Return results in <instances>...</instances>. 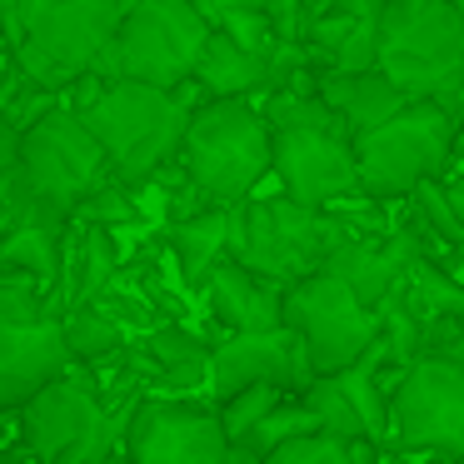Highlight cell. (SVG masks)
Instances as JSON below:
<instances>
[{
    "mask_svg": "<svg viewBox=\"0 0 464 464\" xmlns=\"http://www.w3.org/2000/svg\"><path fill=\"white\" fill-rule=\"evenodd\" d=\"M459 285H464V270H459Z\"/></svg>",
    "mask_w": 464,
    "mask_h": 464,
    "instance_id": "obj_37",
    "label": "cell"
},
{
    "mask_svg": "<svg viewBox=\"0 0 464 464\" xmlns=\"http://www.w3.org/2000/svg\"><path fill=\"white\" fill-rule=\"evenodd\" d=\"M280 324H290L300 334L304 360H310L314 374L344 370L380 340V314L364 310L350 295V285L334 280L330 270H310L304 280L285 285Z\"/></svg>",
    "mask_w": 464,
    "mask_h": 464,
    "instance_id": "obj_10",
    "label": "cell"
},
{
    "mask_svg": "<svg viewBox=\"0 0 464 464\" xmlns=\"http://www.w3.org/2000/svg\"><path fill=\"white\" fill-rule=\"evenodd\" d=\"M454 5V15H459V31H464V0H450Z\"/></svg>",
    "mask_w": 464,
    "mask_h": 464,
    "instance_id": "obj_34",
    "label": "cell"
},
{
    "mask_svg": "<svg viewBox=\"0 0 464 464\" xmlns=\"http://www.w3.org/2000/svg\"><path fill=\"white\" fill-rule=\"evenodd\" d=\"M310 360H304V344L290 324H275V330H255V334H230L225 344L210 350V370L205 384L215 390V400L245 390V384H275V390H304L310 384Z\"/></svg>",
    "mask_w": 464,
    "mask_h": 464,
    "instance_id": "obj_12",
    "label": "cell"
},
{
    "mask_svg": "<svg viewBox=\"0 0 464 464\" xmlns=\"http://www.w3.org/2000/svg\"><path fill=\"white\" fill-rule=\"evenodd\" d=\"M15 155H21V125H15L11 105L0 101V175L15 170Z\"/></svg>",
    "mask_w": 464,
    "mask_h": 464,
    "instance_id": "obj_31",
    "label": "cell"
},
{
    "mask_svg": "<svg viewBox=\"0 0 464 464\" xmlns=\"http://www.w3.org/2000/svg\"><path fill=\"white\" fill-rule=\"evenodd\" d=\"M380 444L370 440H340V434H300V440H285L265 454V464H374Z\"/></svg>",
    "mask_w": 464,
    "mask_h": 464,
    "instance_id": "obj_22",
    "label": "cell"
},
{
    "mask_svg": "<svg viewBox=\"0 0 464 464\" xmlns=\"http://www.w3.org/2000/svg\"><path fill=\"white\" fill-rule=\"evenodd\" d=\"M225 240H230V210H215V205H205V210L190 215V220H175L170 250H175V260H180V275H185V280L200 285L205 270H210L215 260H225Z\"/></svg>",
    "mask_w": 464,
    "mask_h": 464,
    "instance_id": "obj_20",
    "label": "cell"
},
{
    "mask_svg": "<svg viewBox=\"0 0 464 464\" xmlns=\"http://www.w3.org/2000/svg\"><path fill=\"white\" fill-rule=\"evenodd\" d=\"M81 215L95 220V225H121V220H135V200L121 190V185H95V190L81 200Z\"/></svg>",
    "mask_w": 464,
    "mask_h": 464,
    "instance_id": "obj_29",
    "label": "cell"
},
{
    "mask_svg": "<svg viewBox=\"0 0 464 464\" xmlns=\"http://www.w3.org/2000/svg\"><path fill=\"white\" fill-rule=\"evenodd\" d=\"M360 195L374 205H400L414 185L440 180L454 165V115L440 101H404L390 121L350 135Z\"/></svg>",
    "mask_w": 464,
    "mask_h": 464,
    "instance_id": "obj_6",
    "label": "cell"
},
{
    "mask_svg": "<svg viewBox=\"0 0 464 464\" xmlns=\"http://www.w3.org/2000/svg\"><path fill=\"white\" fill-rule=\"evenodd\" d=\"M374 71L410 101H440L464 125V31L450 0H380Z\"/></svg>",
    "mask_w": 464,
    "mask_h": 464,
    "instance_id": "obj_2",
    "label": "cell"
},
{
    "mask_svg": "<svg viewBox=\"0 0 464 464\" xmlns=\"http://www.w3.org/2000/svg\"><path fill=\"white\" fill-rule=\"evenodd\" d=\"M360 220H344L340 210H314V205H300L290 195H245L240 205H230V240H225V255L240 260L245 270L265 275L285 290V285L304 280L310 270H320L324 255L354 235Z\"/></svg>",
    "mask_w": 464,
    "mask_h": 464,
    "instance_id": "obj_4",
    "label": "cell"
},
{
    "mask_svg": "<svg viewBox=\"0 0 464 464\" xmlns=\"http://www.w3.org/2000/svg\"><path fill=\"white\" fill-rule=\"evenodd\" d=\"M111 270H115V245H111V235H105V225H95V230L85 235V245H81V275H75L81 285H75L71 300L85 304L105 280H111Z\"/></svg>",
    "mask_w": 464,
    "mask_h": 464,
    "instance_id": "obj_28",
    "label": "cell"
},
{
    "mask_svg": "<svg viewBox=\"0 0 464 464\" xmlns=\"http://www.w3.org/2000/svg\"><path fill=\"white\" fill-rule=\"evenodd\" d=\"M115 5H121V21L95 61V75L180 91L210 25L195 15L190 0H115Z\"/></svg>",
    "mask_w": 464,
    "mask_h": 464,
    "instance_id": "obj_7",
    "label": "cell"
},
{
    "mask_svg": "<svg viewBox=\"0 0 464 464\" xmlns=\"http://www.w3.org/2000/svg\"><path fill=\"white\" fill-rule=\"evenodd\" d=\"M61 340H65V354L81 364H101L125 350L121 320H111L105 310H91V304H75V314L61 324Z\"/></svg>",
    "mask_w": 464,
    "mask_h": 464,
    "instance_id": "obj_23",
    "label": "cell"
},
{
    "mask_svg": "<svg viewBox=\"0 0 464 464\" xmlns=\"http://www.w3.org/2000/svg\"><path fill=\"white\" fill-rule=\"evenodd\" d=\"M220 464H265V454L245 450V444H230V450H225V459H220Z\"/></svg>",
    "mask_w": 464,
    "mask_h": 464,
    "instance_id": "obj_33",
    "label": "cell"
},
{
    "mask_svg": "<svg viewBox=\"0 0 464 464\" xmlns=\"http://www.w3.org/2000/svg\"><path fill=\"white\" fill-rule=\"evenodd\" d=\"M101 464H121V459H115V454H111V459H101Z\"/></svg>",
    "mask_w": 464,
    "mask_h": 464,
    "instance_id": "obj_36",
    "label": "cell"
},
{
    "mask_svg": "<svg viewBox=\"0 0 464 464\" xmlns=\"http://www.w3.org/2000/svg\"><path fill=\"white\" fill-rule=\"evenodd\" d=\"M314 430H320V424H314L310 404L300 400V390H295V394H280V400H275V410L265 414V420L255 424L240 444H245V450H255V454H270L275 444L300 440V434H314Z\"/></svg>",
    "mask_w": 464,
    "mask_h": 464,
    "instance_id": "obj_26",
    "label": "cell"
},
{
    "mask_svg": "<svg viewBox=\"0 0 464 464\" xmlns=\"http://www.w3.org/2000/svg\"><path fill=\"white\" fill-rule=\"evenodd\" d=\"M384 444L404 454H459L464 450V364L414 354L394 370L384 400Z\"/></svg>",
    "mask_w": 464,
    "mask_h": 464,
    "instance_id": "obj_9",
    "label": "cell"
},
{
    "mask_svg": "<svg viewBox=\"0 0 464 464\" xmlns=\"http://www.w3.org/2000/svg\"><path fill=\"white\" fill-rule=\"evenodd\" d=\"M270 71H275V55H260L250 45L230 41L225 31H210L190 65V85H200V95H255V91H270Z\"/></svg>",
    "mask_w": 464,
    "mask_h": 464,
    "instance_id": "obj_18",
    "label": "cell"
},
{
    "mask_svg": "<svg viewBox=\"0 0 464 464\" xmlns=\"http://www.w3.org/2000/svg\"><path fill=\"white\" fill-rule=\"evenodd\" d=\"M225 450H230V440H225L215 410L150 404L135 414L121 464H220Z\"/></svg>",
    "mask_w": 464,
    "mask_h": 464,
    "instance_id": "obj_13",
    "label": "cell"
},
{
    "mask_svg": "<svg viewBox=\"0 0 464 464\" xmlns=\"http://www.w3.org/2000/svg\"><path fill=\"white\" fill-rule=\"evenodd\" d=\"M314 91H320V101L340 115V125L350 135L390 121V115L410 101V95H404L384 71H374V65L370 71H314Z\"/></svg>",
    "mask_w": 464,
    "mask_h": 464,
    "instance_id": "obj_17",
    "label": "cell"
},
{
    "mask_svg": "<svg viewBox=\"0 0 464 464\" xmlns=\"http://www.w3.org/2000/svg\"><path fill=\"white\" fill-rule=\"evenodd\" d=\"M0 464H5V459H0Z\"/></svg>",
    "mask_w": 464,
    "mask_h": 464,
    "instance_id": "obj_38",
    "label": "cell"
},
{
    "mask_svg": "<svg viewBox=\"0 0 464 464\" xmlns=\"http://www.w3.org/2000/svg\"><path fill=\"white\" fill-rule=\"evenodd\" d=\"M61 230H65V220L31 210L0 240V270H25V275H35L41 290H55V280H61Z\"/></svg>",
    "mask_w": 464,
    "mask_h": 464,
    "instance_id": "obj_19",
    "label": "cell"
},
{
    "mask_svg": "<svg viewBox=\"0 0 464 464\" xmlns=\"http://www.w3.org/2000/svg\"><path fill=\"white\" fill-rule=\"evenodd\" d=\"M25 215H31V195H25L21 175L5 170V175H0V240H5V235H11Z\"/></svg>",
    "mask_w": 464,
    "mask_h": 464,
    "instance_id": "obj_30",
    "label": "cell"
},
{
    "mask_svg": "<svg viewBox=\"0 0 464 464\" xmlns=\"http://www.w3.org/2000/svg\"><path fill=\"white\" fill-rule=\"evenodd\" d=\"M205 295H210V314L225 324L230 334H255V330H275L285 310V290L265 275L245 270L240 260H215L205 270Z\"/></svg>",
    "mask_w": 464,
    "mask_h": 464,
    "instance_id": "obj_16",
    "label": "cell"
},
{
    "mask_svg": "<svg viewBox=\"0 0 464 464\" xmlns=\"http://www.w3.org/2000/svg\"><path fill=\"white\" fill-rule=\"evenodd\" d=\"M280 394H290V390H275V384H245V390L225 394V400H220V410H215V420H220L225 440H230V444H240L245 434H250L255 424H260L265 414L275 410V400H280Z\"/></svg>",
    "mask_w": 464,
    "mask_h": 464,
    "instance_id": "obj_27",
    "label": "cell"
},
{
    "mask_svg": "<svg viewBox=\"0 0 464 464\" xmlns=\"http://www.w3.org/2000/svg\"><path fill=\"white\" fill-rule=\"evenodd\" d=\"M150 354L160 364L165 384L175 390H190V384H205V370H210V344H200L185 330H160L150 340Z\"/></svg>",
    "mask_w": 464,
    "mask_h": 464,
    "instance_id": "obj_24",
    "label": "cell"
},
{
    "mask_svg": "<svg viewBox=\"0 0 464 464\" xmlns=\"http://www.w3.org/2000/svg\"><path fill=\"white\" fill-rule=\"evenodd\" d=\"M444 464H464V450H459V454H450V459H444Z\"/></svg>",
    "mask_w": 464,
    "mask_h": 464,
    "instance_id": "obj_35",
    "label": "cell"
},
{
    "mask_svg": "<svg viewBox=\"0 0 464 464\" xmlns=\"http://www.w3.org/2000/svg\"><path fill=\"white\" fill-rule=\"evenodd\" d=\"M15 175H21L31 210L71 220L81 200L105 185L111 160L85 130V121L65 105V111H45L21 130V155H15Z\"/></svg>",
    "mask_w": 464,
    "mask_h": 464,
    "instance_id": "obj_8",
    "label": "cell"
},
{
    "mask_svg": "<svg viewBox=\"0 0 464 464\" xmlns=\"http://www.w3.org/2000/svg\"><path fill=\"white\" fill-rule=\"evenodd\" d=\"M175 160L205 205L215 210L240 205L270 175V125L260 105L250 95H210L190 105Z\"/></svg>",
    "mask_w": 464,
    "mask_h": 464,
    "instance_id": "obj_3",
    "label": "cell"
},
{
    "mask_svg": "<svg viewBox=\"0 0 464 464\" xmlns=\"http://www.w3.org/2000/svg\"><path fill=\"white\" fill-rule=\"evenodd\" d=\"M121 5L115 0H21L11 21V51L21 81L55 95L95 71L111 45Z\"/></svg>",
    "mask_w": 464,
    "mask_h": 464,
    "instance_id": "obj_5",
    "label": "cell"
},
{
    "mask_svg": "<svg viewBox=\"0 0 464 464\" xmlns=\"http://www.w3.org/2000/svg\"><path fill=\"white\" fill-rule=\"evenodd\" d=\"M71 91V111L95 135L121 185H140L165 160H175L185 121H190V105L180 101V91H160V85L140 81H105L95 71H85Z\"/></svg>",
    "mask_w": 464,
    "mask_h": 464,
    "instance_id": "obj_1",
    "label": "cell"
},
{
    "mask_svg": "<svg viewBox=\"0 0 464 464\" xmlns=\"http://www.w3.org/2000/svg\"><path fill=\"white\" fill-rule=\"evenodd\" d=\"M440 185H444V200H450V210H454V220H459V230H464V165L459 170H444L440 175Z\"/></svg>",
    "mask_w": 464,
    "mask_h": 464,
    "instance_id": "obj_32",
    "label": "cell"
},
{
    "mask_svg": "<svg viewBox=\"0 0 464 464\" xmlns=\"http://www.w3.org/2000/svg\"><path fill=\"white\" fill-rule=\"evenodd\" d=\"M300 400L310 404L314 424H320L324 434H340V440H370L364 424H360V414H354V404L344 400V390L334 384V374H310V384L300 390Z\"/></svg>",
    "mask_w": 464,
    "mask_h": 464,
    "instance_id": "obj_25",
    "label": "cell"
},
{
    "mask_svg": "<svg viewBox=\"0 0 464 464\" xmlns=\"http://www.w3.org/2000/svg\"><path fill=\"white\" fill-rule=\"evenodd\" d=\"M15 414H21L25 450H31L41 464H55L75 440H85V434L105 420V410H101V400H95L91 384L65 380V374H55L51 384H41Z\"/></svg>",
    "mask_w": 464,
    "mask_h": 464,
    "instance_id": "obj_15",
    "label": "cell"
},
{
    "mask_svg": "<svg viewBox=\"0 0 464 464\" xmlns=\"http://www.w3.org/2000/svg\"><path fill=\"white\" fill-rule=\"evenodd\" d=\"M270 175L280 190L314 210H340L360 195V170H354V145L344 130H270Z\"/></svg>",
    "mask_w": 464,
    "mask_h": 464,
    "instance_id": "obj_11",
    "label": "cell"
},
{
    "mask_svg": "<svg viewBox=\"0 0 464 464\" xmlns=\"http://www.w3.org/2000/svg\"><path fill=\"white\" fill-rule=\"evenodd\" d=\"M190 5L210 31H225L230 41L250 45V51H260V55L280 51L275 35H270V21H265V0H190Z\"/></svg>",
    "mask_w": 464,
    "mask_h": 464,
    "instance_id": "obj_21",
    "label": "cell"
},
{
    "mask_svg": "<svg viewBox=\"0 0 464 464\" xmlns=\"http://www.w3.org/2000/svg\"><path fill=\"white\" fill-rule=\"evenodd\" d=\"M380 0H304L300 45L314 71H370Z\"/></svg>",
    "mask_w": 464,
    "mask_h": 464,
    "instance_id": "obj_14",
    "label": "cell"
}]
</instances>
